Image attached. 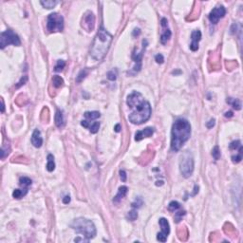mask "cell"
Masks as SVG:
<instances>
[{"mask_svg": "<svg viewBox=\"0 0 243 243\" xmlns=\"http://www.w3.org/2000/svg\"><path fill=\"white\" fill-rule=\"evenodd\" d=\"M127 106L132 109L128 116V120L134 124H142L149 120L151 116V106L140 93L134 91L127 96Z\"/></svg>", "mask_w": 243, "mask_h": 243, "instance_id": "obj_1", "label": "cell"}, {"mask_svg": "<svg viewBox=\"0 0 243 243\" xmlns=\"http://www.w3.org/2000/svg\"><path fill=\"white\" fill-rule=\"evenodd\" d=\"M191 136V126L185 119H178L172 126L171 130V150L174 152L182 147Z\"/></svg>", "mask_w": 243, "mask_h": 243, "instance_id": "obj_2", "label": "cell"}, {"mask_svg": "<svg viewBox=\"0 0 243 243\" xmlns=\"http://www.w3.org/2000/svg\"><path fill=\"white\" fill-rule=\"evenodd\" d=\"M112 35L104 29L101 27L93 40L90 48V56L96 61H101L107 55L110 44L112 42Z\"/></svg>", "mask_w": 243, "mask_h": 243, "instance_id": "obj_3", "label": "cell"}, {"mask_svg": "<svg viewBox=\"0 0 243 243\" xmlns=\"http://www.w3.org/2000/svg\"><path fill=\"white\" fill-rule=\"evenodd\" d=\"M70 227L78 234H81L85 238L91 239L96 235V228L94 223L85 218H78L72 221Z\"/></svg>", "mask_w": 243, "mask_h": 243, "instance_id": "obj_4", "label": "cell"}, {"mask_svg": "<svg viewBox=\"0 0 243 243\" xmlns=\"http://www.w3.org/2000/svg\"><path fill=\"white\" fill-rule=\"evenodd\" d=\"M180 171L184 178H189L193 174L194 158L189 151L183 152L180 157Z\"/></svg>", "mask_w": 243, "mask_h": 243, "instance_id": "obj_5", "label": "cell"}, {"mask_svg": "<svg viewBox=\"0 0 243 243\" xmlns=\"http://www.w3.org/2000/svg\"><path fill=\"white\" fill-rule=\"evenodd\" d=\"M9 45H14V46L21 45L20 38L11 30H7L0 34V47H1V49L2 50L5 49V47H7Z\"/></svg>", "mask_w": 243, "mask_h": 243, "instance_id": "obj_6", "label": "cell"}, {"mask_svg": "<svg viewBox=\"0 0 243 243\" xmlns=\"http://www.w3.org/2000/svg\"><path fill=\"white\" fill-rule=\"evenodd\" d=\"M47 28L50 32L62 31L64 30V18L61 14L53 12L48 16Z\"/></svg>", "mask_w": 243, "mask_h": 243, "instance_id": "obj_7", "label": "cell"}, {"mask_svg": "<svg viewBox=\"0 0 243 243\" xmlns=\"http://www.w3.org/2000/svg\"><path fill=\"white\" fill-rule=\"evenodd\" d=\"M160 226L161 227V232L157 235V239L161 242H165L167 239V236L170 233V225L169 222L167 221L166 219L161 218L159 220Z\"/></svg>", "mask_w": 243, "mask_h": 243, "instance_id": "obj_8", "label": "cell"}, {"mask_svg": "<svg viewBox=\"0 0 243 243\" xmlns=\"http://www.w3.org/2000/svg\"><path fill=\"white\" fill-rule=\"evenodd\" d=\"M225 14H226L225 8L223 6H219V7H216L215 9H213L209 14V20L212 24H216L220 18L224 17Z\"/></svg>", "mask_w": 243, "mask_h": 243, "instance_id": "obj_9", "label": "cell"}, {"mask_svg": "<svg viewBox=\"0 0 243 243\" xmlns=\"http://www.w3.org/2000/svg\"><path fill=\"white\" fill-rule=\"evenodd\" d=\"M84 28L86 29L88 31H91L94 29V25H95V16L92 12L88 11L86 15L84 16Z\"/></svg>", "mask_w": 243, "mask_h": 243, "instance_id": "obj_10", "label": "cell"}, {"mask_svg": "<svg viewBox=\"0 0 243 243\" xmlns=\"http://www.w3.org/2000/svg\"><path fill=\"white\" fill-rule=\"evenodd\" d=\"M161 27L163 28V32L161 35V44L165 45L167 43L169 39L171 38L172 34H171V30L167 28V19L166 18H161Z\"/></svg>", "mask_w": 243, "mask_h": 243, "instance_id": "obj_11", "label": "cell"}, {"mask_svg": "<svg viewBox=\"0 0 243 243\" xmlns=\"http://www.w3.org/2000/svg\"><path fill=\"white\" fill-rule=\"evenodd\" d=\"M191 39H192V43L190 44V50L192 51H196L199 50V42L201 39V32L198 30H194L191 34Z\"/></svg>", "mask_w": 243, "mask_h": 243, "instance_id": "obj_12", "label": "cell"}, {"mask_svg": "<svg viewBox=\"0 0 243 243\" xmlns=\"http://www.w3.org/2000/svg\"><path fill=\"white\" fill-rule=\"evenodd\" d=\"M154 133V128L153 127H146L142 130L137 131L135 134V141L140 142L142 141L143 138H148L150 136H152Z\"/></svg>", "mask_w": 243, "mask_h": 243, "instance_id": "obj_13", "label": "cell"}, {"mask_svg": "<svg viewBox=\"0 0 243 243\" xmlns=\"http://www.w3.org/2000/svg\"><path fill=\"white\" fill-rule=\"evenodd\" d=\"M31 143L34 144V146L39 148L42 146L43 144V139L41 137V132L38 129H35L34 133L31 135Z\"/></svg>", "mask_w": 243, "mask_h": 243, "instance_id": "obj_14", "label": "cell"}, {"mask_svg": "<svg viewBox=\"0 0 243 243\" xmlns=\"http://www.w3.org/2000/svg\"><path fill=\"white\" fill-rule=\"evenodd\" d=\"M127 191H128V188L126 186H121L119 188V190H118V193L117 195L114 197V199H113V202L115 203H118L119 201H121L124 197H126V195L127 194Z\"/></svg>", "mask_w": 243, "mask_h": 243, "instance_id": "obj_15", "label": "cell"}, {"mask_svg": "<svg viewBox=\"0 0 243 243\" xmlns=\"http://www.w3.org/2000/svg\"><path fill=\"white\" fill-rule=\"evenodd\" d=\"M54 121H55V124L58 128H63L65 126V119H64V115L63 112L58 109L55 113V117H54Z\"/></svg>", "mask_w": 243, "mask_h": 243, "instance_id": "obj_16", "label": "cell"}, {"mask_svg": "<svg viewBox=\"0 0 243 243\" xmlns=\"http://www.w3.org/2000/svg\"><path fill=\"white\" fill-rule=\"evenodd\" d=\"M28 193V189L27 188H23V189H15L14 193H12V197H14V199H21L23 198L24 196H26Z\"/></svg>", "mask_w": 243, "mask_h": 243, "instance_id": "obj_17", "label": "cell"}, {"mask_svg": "<svg viewBox=\"0 0 243 243\" xmlns=\"http://www.w3.org/2000/svg\"><path fill=\"white\" fill-rule=\"evenodd\" d=\"M84 115L87 118L88 121L96 120V119H98V118H100V116H101L100 112H98V111H88V112H86Z\"/></svg>", "mask_w": 243, "mask_h": 243, "instance_id": "obj_18", "label": "cell"}, {"mask_svg": "<svg viewBox=\"0 0 243 243\" xmlns=\"http://www.w3.org/2000/svg\"><path fill=\"white\" fill-rule=\"evenodd\" d=\"M52 84H53V87L58 88H61L63 85H64V80L61 76H58V75H55L52 77Z\"/></svg>", "mask_w": 243, "mask_h": 243, "instance_id": "obj_19", "label": "cell"}, {"mask_svg": "<svg viewBox=\"0 0 243 243\" xmlns=\"http://www.w3.org/2000/svg\"><path fill=\"white\" fill-rule=\"evenodd\" d=\"M55 169V163H54V158L51 154L48 156V165H47V170L49 172H52Z\"/></svg>", "mask_w": 243, "mask_h": 243, "instance_id": "obj_20", "label": "cell"}, {"mask_svg": "<svg viewBox=\"0 0 243 243\" xmlns=\"http://www.w3.org/2000/svg\"><path fill=\"white\" fill-rule=\"evenodd\" d=\"M227 103L232 104V107L235 109V110H240L241 109V103L238 99H232V98H228L227 99Z\"/></svg>", "mask_w": 243, "mask_h": 243, "instance_id": "obj_21", "label": "cell"}, {"mask_svg": "<svg viewBox=\"0 0 243 243\" xmlns=\"http://www.w3.org/2000/svg\"><path fill=\"white\" fill-rule=\"evenodd\" d=\"M31 180L30 178H28V177H21L20 180H19V183H20V185L23 186V188H27L29 186L31 185Z\"/></svg>", "mask_w": 243, "mask_h": 243, "instance_id": "obj_22", "label": "cell"}, {"mask_svg": "<svg viewBox=\"0 0 243 243\" xmlns=\"http://www.w3.org/2000/svg\"><path fill=\"white\" fill-rule=\"evenodd\" d=\"M40 4L43 6L44 8L46 9H52L53 7H55L57 1H52V0H48V1H41Z\"/></svg>", "mask_w": 243, "mask_h": 243, "instance_id": "obj_23", "label": "cell"}, {"mask_svg": "<svg viewBox=\"0 0 243 243\" xmlns=\"http://www.w3.org/2000/svg\"><path fill=\"white\" fill-rule=\"evenodd\" d=\"M88 74V69H82L80 72H79L78 76L76 77V83H81L85 78H86Z\"/></svg>", "mask_w": 243, "mask_h": 243, "instance_id": "obj_24", "label": "cell"}, {"mask_svg": "<svg viewBox=\"0 0 243 243\" xmlns=\"http://www.w3.org/2000/svg\"><path fill=\"white\" fill-rule=\"evenodd\" d=\"M180 208H181V204L178 201H175V200L171 201L168 205V210L170 212H175L177 210H179Z\"/></svg>", "mask_w": 243, "mask_h": 243, "instance_id": "obj_25", "label": "cell"}, {"mask_svg": "<svg viewBox=\"0 0 243 243\" xmlns=\"http://www.w3.org/2000/svg\"><path fill=\"white\" fill-rule=\"evenodd\" d=\"M89 131L91 133H97L98 131H99V128H100V123L99 122H94L92 123H90V126H89Z\"/></svg>", "mask_w": 243, "mask_h": 243, "instance_id": "obj_26", "label": "cell"}, {"mask_svg": "<svg viewBox=\"0 0 243 243\" xmlns=\"http://www.w3.org/2000/svg\"><path fill=\"white\" fill-rule=\"evenodd\" d=\"M185 211L184 210H181V211H179V212H177V213H175V216H174V219H175V221L177 222V223H179L181 219H182V218L183 216H185Z\"/></svg>", "mask_w": 243, "mask_h": 243, "instance_id": "obj_27", "label": "cell"}, {"mask_svg": "<svg viewBox=\"0 0 243 243\" xmlns=\"http://www.w3.org/2000/svg\"><path fill=\"white\" fill-rule=\"evenodd\" d=\"M137 218H138V213H137L136 210H131V211H129L126 215V219L128 220H131V221L137 219Z\"/></svg>", "mask_w": 243, "mask_h": 243, "instance_id": "obj_28", "label": "cell"}, {"mask_svg": "<svg viewBox=\"0 0 243 243\" xmlns=\"http://www.w3.org/2000/svg\"><path fill=\"white\" fill-rule=\"evenodd\" d=\"M212 156H213V158H214L216 161L219 160V158H220V150H219V147L218 145H216L213 148V150H212Z\"/></svg>", "mask_w": 243, "mask_h": 243, "instance_id": "obj_29", "label": "cell"}, {"mask_svg": "<svg viewBox=\"0 0 243 243\" xmlns=\"http://www.w3.org/2000/svg\"><path fill=\"white\" fill-rule=\"evenodd\" d=\"M65 66H66L65 61H63V60H58V61H57V65L55 66V68H54V70H55L56 72L62 71L63 69L65 68Z\"/></svg>", "mask_w": 243, "mask_h": 243, "instance_id": "obj_30", "label": "cell"}, {"mask_svg": "<svg viewBox=\"0 0 243 243\" xmlns=\"http://www.w3.org/2000/svg\"><path fill=\"white\" fill-rule=\"evenodd\" d=\"M241 146V142H240V141H238V140H236V141H234V142H231V144H230V149L231 150H235V149H238V148H239Z\"/></svg>", "mask_w": 243, "mask_h": 243, "instance_id": "obj_31", "label": "cell"}, {"mask_svg": "<svg viewBox=\"0 0 243 243\" xmlns=\"http://www.w3.org/2000/svg\"><path fill=\"white\" fill-rule=\"evenodd\" d=\"M107 75L108 80H110V81H115V80H116V78H117V74L115 73V72H114L113 70L108 71Z\"/></svg>", "mask_w": 243, "mask_h": 243, "instance_id": "obj_32", "label": "cell"}, {"mask_svg": "<svg viewBox=\"0 0 243 243\" xmlns=\"http://www.w3.org/2000/svg\"><path fill=\"white\" fill-rule=\"evenodd\" d=\"M155 60L158 64H162L163 62H165V58H163L162 54H157L155 56Z\"/></svg>", "mask_w": 243, "mask_h": 243, "instance_id": "obj_33", "label": "cell"}, {"mask_svg": "<svg viewBox=\"0 0 243 243\" xmlns=\"http://www.w3.org/2000/svg\"><path fill=\"white\" fill-rule=\"evenodd\" d=\"M241 160H242V154H238V155H236V156H233L232 157V161L235 163H238V162L241 161Z\"/></svg>", "mask_w": 243, "mask_h": 243, "instance_id": "obj_34", "label": "cell"}, {"mask_svg": "<svg viewBox=\"0 0 243 243\" xmlns=\"http://www.w3.org/2000/svg\"><path fill=\"white\" fill-rule=\"evenodd\" d=\"M28 81V76H24V77H22L21 78V80H20V82H19L17 85H16V88H20L21 86H23V85H25V83Z\"/></svg>", "mask_w": 243, "mask_h": 243, "instance_id": "obj_35", "label": "cell"}, {"mask_svg": "<svg viewBox=\"0 0 243 243\" xmlns=\"http://www.w3.org/2000/svg\"><path fill=\"white\" fill-rule=\"evenodd\" d=\"M120 177H121V180L122 181H126V173L123 171V170H121L120 171Z\"/></svg>", "mask_w": 243, "mask_h": 243, "instance_id": "obj_36", "label": "cell"}, {"mask_svg": "<svg viewBox=\"0 0 243 243\" xmlns=\"http://www.w3.org/2000/svg\"><path fill=\"white\" fill-rule=\"evenodd\" d=\"M142 205V200H140V202H138L137 200H136V201L132 203V207H133V208H140Z\"/></svg>", "mask_w": 243, "mask_h": 243, "instance_id": "obj_37", "label": "cell"}, {"mask_svg": "<svg viewBox=\"0 0 243 243\" xmlns=\"http://www.w3.org/2000/svg\"><path fill=\"white\" fill-rule=\"evenodd\" d=\"M215 124H216V121H215V119H212V120H210V121L207 123L206 126H207L208 128H212L213 126H215Z\"/></svg>", "mask_w": 243, "mask_h": 243, "instance_id": "obj_38", "label": "cell"}, {"mask_svg": "<svg viewBox=\"0 0 243 243\" xmlns=\"http://www.w3.org/2000/svg\"><path fill=\"white\" fill-rule=\"evenodd\" d=\"M81 124H82V126L86 127V128H88L89 126H90V122L88 121V120H83V121L81 122Z\"/></svg>", "mask_w": 243, "mask_h": 243, "instance_id": "obj_39", "label": "cell"}, {"mask_svg": "<svg viewBox=\"0 0 243 243\" xmlns=\"http://www.w3.org/2000/svg\"><path fill=\"white\" fill-rule=\"evenodd\" d=\"M70 202V197L69 196H66L65 198L63 199V203L64 204H68V203Z\"/></svg>", "mask_w": 243, "mask_h": 243, "instance_id": "obj_40", "label": "cell"}, {"mask_svg": "<svg viewBox=\"0 0 243 243\" xmlns=\"http://www.w3.org/2000/svg\"><path fill=\"white\" fill-rule=\"evenodd\" d=\"M114 129H115L116 132H120V130H121V126H120V124H116L115 127H114Z\"/></svg>", "mask_w": 243, "mask_h": 243, "instance_id": "obj_41", "label": "cell"}, {"mask_svg": "<svg viewBox=\"0 0 243 243\" xmlns=\"http://www.w3.org/2000/svg\"><path fill=\"white\" fill-rule=\"evenodd\" d=\"M225 117H229V118H231V117H233V112L232 111H228V112H226L225 113Z\"/></svg>", "mask_w": 243, "mask_h": 243, "instance_id": "obj_42", "label": "cell"}, {"mask_svg": "<svg viewBox=\"0 0 243 243\" xmlns=\"http://www.w3.org/2000/svg\"><path fill=\"white\" fill-rule=\"evenodd\" d=\"M1 102H2V108H1V112H4V101H3V99L1 100Z\"/></svg>", "mask_w": 243, "mask_h": 243, "instance_id": "obj_43", "label": "cell"}]
</instances>
